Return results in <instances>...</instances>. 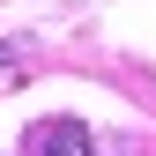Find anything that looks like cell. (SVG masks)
I'll return each instance as SVG.
<instances>
[{
  "label": "cell",
  "instance_id": "7a4b0ae2",
  "mask_svg": "<svg viewBox=\"0 0 156 156\" xmlns=\"http://www.w3.org/2000/svg\"><path fill=\"white\" fill-rule=\"evenodd\" d=\"M89 156H141V149H134V141H97Z\"/></svg>",
  "mask_w": 156,
  "mask_h": 156
},
{
  "label": "cell",
  "instance_id": "6da1fadb",
  "mask_svg": "<svg viewBox=\"0 0 156 156\" xmlns=\"http://www.w3.org/2000/svg\"><path fill=\"white\" fill-rule=\"evenodd\" d=\"M23 149H30V156H89L97 141H89L82 119H37V126L23 134Z\"/></svg>",
  "mask_w": 156,
  "mask_h": 156
}]
</instances>
